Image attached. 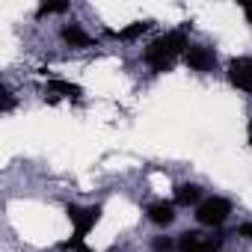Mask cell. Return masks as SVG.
Instances as JSON below:
<instances>
[{
    "label": "cell",
    "mask_w": 252,
    "mask_h": 252,
    "mask_svg": "<svg viewBox=\"0 0 252 252\" xmlns=\"http://www.w3.org/2000/svg\"><path fill=\"white\" fill-rule=\"evenodd\" d=\"M187 39H184V30H172L166 36H158L149 48H146V63L155 68V71H169L175 65V60L181 54H187Z\"/></svg>",
    "instance_id": "obj_1"
},
{
    "label": "cell",
    "mask_w": 252,
    "mask_h": 252,
    "mask_svg": "<svg viewBox=\"0 0 252 252\" xmlns=\"http://www.w3.org/2000/svg\"><path fill=\"white\" fill-rule=\"evenodd\" d=\"M65 214H68V220H71V225H74V237H77V240H83V237L95 228V222L101 220V208H98V205H89V208L65 205Z\"/></svg>",
    "instance_id": "obj_2"
},
{
    "label": "cell",
    "mask_w": 252,
    "mask_h": 252,
    "mask_svg": "<svg viewBox=\"0 0 252 252\" xmlns=\"http://www.w3.org/2000/svg\"><path fill=\"white\" fill-rule=\"evenodd\" d=\"M228 214H231V205H228V199H220V196H211V199L199 202V208H196V220L202 225H222L228 220Z\"/></svg>",
    "instance_id": "obj_3"
},
{
    "label": "cell",
    "mask_w": 252,
    "mask_h": 252,
    "mask_svg": "<svg viewBox=\"0 0 252 252\" xmlns=\"http://www.w3.org/2000/svg\"><path fill=\"white\" fill-rule=\"evenodd\" d=\"M220 237L214 234H202V231H184L178 237V249L181 252H220Z\"/></svg>",
    "instance_id": "obj_4"
},
{
    "label": "cell",
    "mask_w": 252,
    "mask_h": 252,
    "mask_svg": "<svg viewBox=\"0 0 252 252\" xmlns=\"http://www.w3.org/2000/svg\"><path fill=\"white\" fill-rule=\"evenodd\" d=\"M184 63H187L190 71H202L205 74V71H211L217 65V54L208 45H190L187 54H184Z\"/></svg>",
    "instance_id": "obj_5"
},
{
    "label": "cell",
    "mask_w": 252,
    "mask_h": 252,
    "mask_svg": "<svg viewBox=\"0 0 252 252\" xmlns=\"http://www.w3.org/2000/svg\"><path fill=\"white\" fill-rule=\"evenodd\" d=\"M228 80H231V86L252 92V57H234L228 63Z\"/></svg>",
    "instance_id": "obj_6"
},
{
    "label": "cell",
    "mask_w": 252,
    "mask_h": 252,
    "mask_svg": "<svg viewBox=\"0 0 252 252\" xmlns=\"http://www.w3.org/2000/svg\"><path fill=\"white\" fill-rule=\"evenodd\" d=\"M146 214H149V220H152L155 225H169V222L175 220V205L166 202V199H158V202H152V205L146 208Z\"/></svg>",
    "instance_id": "obj_7"
},
{
    "label": "cell",
    "mask_w": 252,
    "mask_h": 252,
    "mask_svg": "<svg viewBox=\"0 0 252 252\" xmlns=\"http://www.w3.org/2000/svg\"><path fill=\"white\" fill-rule=\"evenodd\" d=\"M63 39L71 45V48H89L92 45V39L77 27V24H68V27H63Z\"/></svg>",
    "instance_id": "obj_8"
},
{
    "label": "cell",
    "mask_w": 252,
    "mask_h": 252,
    "mask_svg": "<svg viewBox=\"0 0 252 252\" xmlns=\"http://www.w3.org/2000/svg\"><path fill=\"white\" fill-rule=\"evenodd\" d=\"M202 199V187H196V184H181L178 190H175V205H196Z\"/></svg>",
    "instance_id": "obj_9"
},
{
    "label": "cell",
    "mask_w": 252,
    "mask_h": 252,
    "mask_svg": "<svg viewBox=\"0 0 252 252\" xmlns=\"http://www.w3.org/2000/svg\"><path fill=\"white\" fill-rule=\"evenodd\" d=\"M54 92H63L65 98H80V86L77 83H65V80H51Z\"/></svg>",
    "instance_id": "obj_10"
},
{
    "label": "cell",
    "mask_w": 252,
    "mask_h": 252,
    "mask_svg": "<svg viewBox=\"0 0 252 252\" xmlns=\"http://www.w3.org/2000/svg\"><path fill=\"white\" fill-rule=\"evenodd\" d=\"M149 27H152V21H134L131 27H125V30L119 33V39H137V36H143Z\"/></svg>",
    "instance_id": "obj_11"
},
{
    "label": "cell",
    "mask_w": 252,
    "mask_h": 252,
    "mask_svg": "<svg viewBox=\"0 0 252 252\" xmlns=\"http://www.w3.org/2000/svg\"><path fill=\"white\" fill-rule=\"evenodd\" d=\"M152 249H155V252H181V249L172 243V237H155Z\"/></svg>",
    "instance_id": "obj_12"
},
{
    "label": "cell",
    "mask_w": 252,
    "mask_h": 252,
    "mask_svg": "<svg viewBox=\"0 0 252 252\" xmlns=\"http://www.w3.org/2000/svg\"><path fill=\"white\" fill-rule=\"evenodd\" d=\"M60 249H71V252H92L83 240H77V237H71V240H63L60 243Z\"/></svg>",
    "instance_id": "obj_13"
},
{
    "label": "cell",
    "mask_w": 252,
    "mask_h": 252,
    "mask_svg": "<svg viewBox=\"0 0 252 252\" xmlns=\"http://www.w3.org/2000/svg\"><path fill=\"white\" fill-rule=\"evenodd\" d=\"M54 12H65V3H42L39 6V18H45V15H54Z\"/></svg>",
    "instance_id": "obj_14"
},
{
    "label": "cell",
    "mask_w": 252,
    "mask_h": 252,
    "mask_svg": "<svg viewBox=\"0 0 252 252\" xmlns=\"http://www.w3.org/2000/svg\"><path fill=\"white\" fill-rule=\"evenodd\" d=\"M12 107H15V95H12L9 86H3V113H9Z\"/></svg>",
    "instance_id": "obj_15"
},
{
    "label": "cell",
    "mask_w": 252,
    "mask_h": 252,
    "mask_svg": "<svg viewBox=\"0 0 252 252\" xmlns=\"http://www.w3.org/2000/svg\"><path fill=\"white\" fill-rule=\"evenodd\" d=\"M237 234H240V237H246V240H252V222H243V225L237 228Z\"/></svg>",
    "instance_id": "obj_16"
},
{
    "label": "cell",
    "mask_w": 252,
    "mask_h": 252,
    "mask_svg": "<svg viewBox=\"0 0 252 252\" xmlns=\"http://www.w3.org/2000/svg\"><path fill=\"white\" fill-rule=\"evenodd\" d=\"M243 15H246V21L252 24V0H246V3H243Z\"/></svg>",
    "instance_id": "obj_17"
},
{
    "label": "cell",
    "mask_w": 252,
    "mask_h": 252,
    "mask_svg": "<svg viewBox=\"0 0 252 252\" xmlns=\"http://www.w3.org/2000/svg\"><path fill=\"white\" fill-rule=\"evenodd\" d=\"M249 146H252V119H249Z\"/></svg>",
    "instance_id": "obj_18"
}]
</instances>
